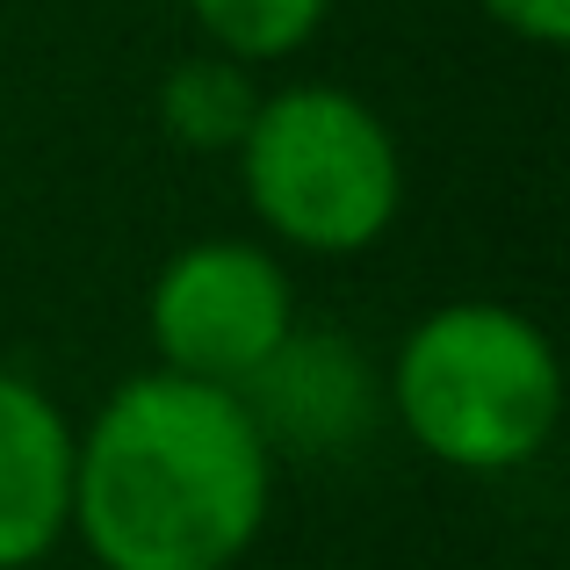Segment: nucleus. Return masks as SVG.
Segmentation results:
<instances>
[{"instance_id": "39448f33", "label": "nucleus", "mask_w": 570, "mask_h": 570, "mask_svg": "<svg viewBox=\"0 0 570 570\" xmlns=\"http://www.w3.org/2000/svg\"><path fill=\"white\" fill-rule=\"evenodd\" d=\"M253 433L267 441V455H354L376 433L383 383L362 362V347L325 325H289L275 354L238 383Z\"/></svg>"}, {"instance_id": "1a4fd4ad", "label": "nucleus", "mask_w": 570, "mask_h": 570, "mask_svg": "<svg viewBox=\"0 0 570 570\" xmlns=\"http://www.w3.org/2000/svg\"><path fill=\"white\" fill-rule=\"evenodd\" d=\"M513 37H534V43H563L570 37V0H484Z\"/></svg>"}, {"instance_id": "f03ea898", "label": "nucleus", "mask_w": 570, "mask_h": 570, "mask_svg": "<svg viewBox=\"0 0 570 570\" xmlns=\"http://www.w3.org/2000/svg\"><path fill=\"white\" fill-rule=\"evenodd\" d=\"M397 419L448 470H520L549 448L563 412L557 347L505 304H441L412 325L390 376Z\"/></svg>"}, {"instance_id": "6e6552de", "label": "nucleus", "mask_w": 570, "mask_h": 570, "mask_svg": "<svg viewBox=\"0 0 570 570\" xmlns=\"http://www.w3.org/2000/svg\"><path fill=\"white\" fill-rule=\"evenodd\" d=\"M224 58H282L325 22V0H188Z\"/></svg>"}, {"instance_id": "7ed1b4c3", "label": "nucleus", "mask_w": 570, "mask_h": 570, "mask_svg": "<svg viewBox=\"0 0 570 570\" xmlns=\"http://www.w3.org/2000/svg\"><path fill=\"white\" fill-rule=\"evenodd\" d=\"M246 195L275 238L304 253H362L404 203V167L383 116L340 87H289L261 101L238 138Z\"/></svg>"}, {"instance_id": "0eeeda50", "label": "nucleus", "mask_w": 570, "mask_h": 570, "mask_svg": "<svg viewBox=\"0 0 570 570\" xmlns=\"http://www.w3.org/2000/svg\"><path fill=\"white\" fill-rule=\"evenodd\" d=\"M253 109H261V95L246 87V72L232 66V58H188V66L167 72V87H159V116H167V130L188 145V153H224V145L246 138Z\"/></svg>"}, {"instance_id": "20e7f679", "label": "nucleus", "mask_w": 570, "mask_h": 570, "mask_svg": "<svg viewBox=\"0 0 570 570\" xmlns=\"http://www.w3.org/2000/svg\"><path fill=\"white\" fill-rule=\"evenodd\" d=\"M145 318H153V347L167 376L238 390L289 340L296 296L275 253L246 246V238H203L159 267Z\"/></svg>"}, {"instance_id": "f257e3e1", "label": "nucleus", "mask_w": 570, "mask_h": 570, "mask_svg": "<svg viewBox=\"0 0 570 570\" xmlns=\"http://www.w3.org/2000/svg\"><path fill=\"white\" fill-rule=\"evenodd\" d=\"M275 455L238 390L130 376L72 433V528L109 570H232L267 528Z\"/></svg>"}, {"instance_id": "423d86ee", "label": "nucleus", "mask_w": 570, "mask_h": 570, "mask_svg": "<svg viewBox=\"0 0 570 570\" xmlns=\"http://www.w3.org/2000/svg\"><path fill=\"white\" fill-rule=\"evenodd\" d=\"M72 528V426L29 376L0 368V570H29Z\"/></svg>"}]
</instances>
